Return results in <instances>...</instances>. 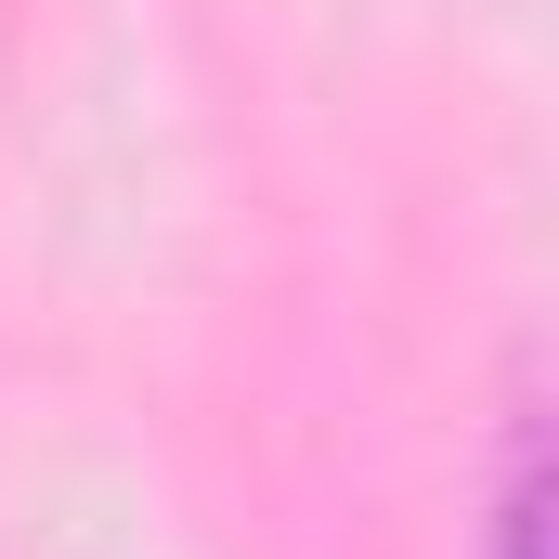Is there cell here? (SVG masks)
Returning <instances> with one entry per match:
<instances>
[{
	"label": "cell",
	"mask_w": 559,
	"mask_h": 559,
	"mask_svg": "<svg viewBox=\"0 0 559 559\" xmlns=\"http://www.w3.org/2000/svg\"><path fill=\"white\" fill-rule=\"evenodd\" d=\"M495 559H534V481L508 495V534H495Z\"/></svg>",
	"instance_id": "1"
}]
</instances>
